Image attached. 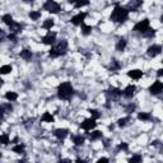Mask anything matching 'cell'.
<instances>
[{
	"instance_id": "1",
	"label": "cell",
	"mask_w": 163,
	"mask_h": 163,
	"mask_svg": "<svg viewBox=\"0 0 163 163\" xmlns=\"http://www.w3.org/2000/svg\"><path fill=\"white\" fill-rule=\"evenodd\" d=\"M127 18H129V9H126L124 7H120V5L115 7V9L112 10L111 17H110V19L115 23H124L127 20Z\"/></svg>"
},
{
	"instance_id": "2",
	"label": "cell",
	"mask_w": 163,
	"mask_h": 163,
	"mask_svg": "<svg viewBox=\"0 0 163 163\" xmlns=\"http://www.w3.org/2000/svg\"><path fill=\"white\" fill-rule=\"evenodd\" d=\"M74 94V89H73V85L70 82H64V83L59 84L57 87V97L60 100H64V101H68L70 100Z\"/></svg>"
},
{
	"instance_id": "3",
	"label": "cell",
	"mask_w": 163,
	"mask_h": 163,
	"mask_svg": "<svg viewBox=\"0 0 163 163\" xmlns=\"http://www.w3.org/2000/svg\"><path fill=\"white\" fill-rule=\"evenodd\" d=\"M68 51V41L66 40H61L57 42V45H52L49 51V55L51 57H60L64 56Z\"/></svg>"
},
{
	"instance_id": "4",
	"label": "cell",
	"mask_w": 163,
	"mask_h": 163,
	"mask_svg": "<svg viewBox=\"0 0 163 163\" xmlns=\"http://www.w3.org/2000/svg\"><path fill=\"white\" fill-rule=\"evenodd\" d=\"M44 10L51 13V14H57L60 12V5L55 0H46L44 4Z\"/></svg>"
},
{
	"instance_id": "5",
	"label": "cell",
	"mask_w": 163,
	"mask_h": 163,
	"mask_svg": "<svg viewBox=\"0 0 163 163\" xmlns=\"http://www.w3.org/2000/svg\"><path fill=\"white\" fill-rule=\"evenodd\" d=\"M148 28H151V22H149V19H143L140 20V22H138L135 25H134V31L139 32V33H144L148 31Z\"/></svg>"
},
{
	"instance_id": "6",
	"label": "cell",
	"mask_w": 163,
	"mask_h": 163,
	"mask_svg": "<svg viewBox=\"0 0 163 163\" xmlns=\"http://www.w3.org/2000/svg\"><path fill=\"white\" fill-rule=\"evenodd\" d=\"M82 129L83 130H85V131H91V130H93L94 127L97 126V122H96V119H93V117H91V119H85L83 122H82Z\"/></svg>"
},
{
	"instance_id": "7",
	"label": "cell",
	"mask_w": 163,
	"mask_h": 163,
	"mask_svg": "<svg viewBox=\"0 0 163 163\" xmlns=\"http://www.w3.org/2000/svg\"><path fill=\"white\" fill-rule=\"evenodd\" d=\"M55 42H56V33H55V32H51V31L47 32V35L44 36V38H42V44H44V45L52 46Z\"/></svg>"
},
{
	"instance_id": "8",
	"label": "cell",
	"mask_w": 163,
	"mask_h": 163,
	"mask_svg": "<svg viewBox=\"0 0 163 163\" xmlns=\"http://www.w3.org/2000/svg\"><path fill=\"white\" fill-rule=\"evenodd\" d=\"M85 18H87V13L80 12V13H78L76 15L73 17V18L70 19V22H71L73 24H74V25H80L82 23H84Z\"/></svg>"
},
{
	"instance_id": "9",
	"label": "cell",
	"mask_w": 163,
	"mask_h": 163,
	"mask_svg": "<svg viewBox=\"0 0 163 163\" xmlns=\"http://www.w3.org/2000/svg\"><path fill=\"white\" fill-rule=\"evenodd\" d=\"M162 91H163V83L161 80H156L151 87H149V92L152 94H154V96H156V94H159Z\"/></svg>"
},
{
	"instance_id": "10",
	"label": "cell",
	"mask_w": 163,
	"mask_h": 163,
	"mask_svg": "<svg viewBox=\"0 0 163 163\" xmlns=\"http://www.w3.org/2000/svg\"><path fill=\"white\" fill-rule=\"evenodd\" d=\"M161 52H162V47L159 45H152V46H149L147 50V54L151 57H156L158 55H161Z\"/></svg>"
},
{
	"instance_id": "11",
	"label": "cell",
	"mask_w": 163,
	"mask_h": 163,
	"mask_svg": "<svg viewBox=\"0 0 163 163\" xmlns=\"http://www.w3.org/2000/svg\"><path fill=\"white\" fill-rule=\"evenodd\" d=\"M135 91H136V87L134 84H129L127 87L122 91V96L125 98H132L135 94Z\"/></svg>"
},
{
	"instance_id": "12",
	"label": "cell",
	"mask_w": 163,
	"mask_h": 163,
	"mask_svg": "<svg viewBox=\"0 0 163 163\" xmlns=\"http://www.w3.org/2000/svg\"><path fill=\"white\" fill-rule=\"evenodd\" d=\"M54 135L56 136L57 139L63 140V139H65L66 136L69 135V130H68V129H64V127H60V129H56V130L54 131Z\"/></svg>"
},
{
	"instance_id": "13",
	"label": "cell",
	"mask_w": 163,
	"mask_h": 163,
	"mask_svg": "<svg viewBox=\"0 0 163 163\" xmlns=\"http://www.w3.org/2000/svg\"><path fill=\"white\" fill-rule=\"evenodd\" d=\"M127 76L134 80H139L141 76H143V71L139 70V69H131L127 71Z\"/></svg>"
},
{
	"instance_id": "14",
	"label": "cell",
	"mask_w": 163,
	"mask_h": 163,
	"mask_svg": "<svg viewBox=\"0 0 163 163\" xmlns=\"http://www.w3.org/2000/svg\"><path fill=\"white\" fill-rule=\"evenodd\" d=\"M9 29H10V33H14V35H18V33L22 32V25H20V23L13 22V23L9 25Z\"/></svg>"
},
{
	"instance_id": "15",
	"label": "cell",
	"mask_w": 163,
	"mask_h": 163,
	"mask_svg": "<svg viewBox=\"0 0 163 163\" xmlns=\"http://www.w3.org/2000/svg\"><path fill=\"white\" fill-rule=\"evenodd\" d=\"M141 5H143V0H131V1L129 3L127 7H129V9H130V10L134 12L135 9H138V8L141 7ZM130 10H129V12H130Z\"/></svg>"
},
{
	"instance_id": "16",
	"label": "cell",
	"mask_w": 163,
	"mask_h": 163,
	"mask_svg": "<svg viewBox=\"0 0 163 163\" xmlns=\"http://www.w3.org/2000/svg\"><path fill=\"white\" fill-rule=\"evenodd\" d=\"M107 93L110 94V96H112V97H120V96H122V91L120 88H116V87H111L108 91H107Z\"/></svg>"
},
{
	"instance_id": "17",
	"label": "cell",
	"mask_w": 163,
	"mask_h": 163,
	"mask_svg": "<svg viewBox=\"0 0 163 163\" xmlns=\"http://www.w3.org/2000/svg\"><path fill=\"white\" fill-rule=\"evenodd\" d=\"M19 55H20V57H22L23 60H25V61H28V60L32 59V52L28 49H23L22 51H20Z\"/></svg>"
},
{
	"instance_id": "18",
	"label": "cell",
	"mask_w": 163,
	"mask_h": 163,
	"mask_svg": "<svg viewBox=\"0 0 163 163\" xmlns=\"http://www.w3.org/2000/svg\"><path fill=\"white\" fill-rule=\"evenodd\" d=\"M126 45H127V41L125 40V38H120V40L117 41V44H116V50L117 51H124L126 49Z\"/></svg>"
},
{
	"instance_id": "19",
	"label": "cell",
	"mask_w": 163,
	"mask_h": 163,
	"mask_svg": "<svg viewBox=\"0 0 163 163\" xmlns=\"http://www.w3.org/2000/svg\"><path fill=\"white\" fill-rule=\"evenodd\" d=\"M73 143H74L76 147H82L84 144V136L82 135H74L73 136Z\"/></svg>"
},
{
	"instance_id": "20",
	"label": "cell",
	"mask_w": 163,
	"mask_h": 163,
	"mask_svg": "<svg viewBox=\"0 0 163 163\" xmlns=\"http://www.w3.org/2000/svg\"><path fill=\"white\" fill-rule=\"evenodd\" d=\"M41 121H44V122H54L55 117H54V115H51V112H45L44 115H42V117H41Z\"/></svg>"
},
{
	"instance_id": "21",
	"label": "cell",
	"mask_w": 163,
	"mask_h": 163,
	"mask_svg": "<svg viewBox=\"0 0 163 163\" xmlns=\"http://www.w3.org/2000/svg\"><path fill=\"white\" fill-rule=\"evenodd\" d=\"M4 97H5V100H8L9 102H13V101H17V100H18V94H17L15 92H10V91L7 92Z\"/></svg>"
},
{
	"instance_id": "22",
	"label": "cell",
	"mask_w": 163,
	"mask_h": 163,
	"mask_svg": "<svg viewBox=\"0 0 163 163\" xmlns=\"http://www.w3.org/2000/svg\"><path fill=\"white\" fill-rule=\"evenodd\" d=\"M80 27H82V35H84V36H88L92 31V25H88L85 23H82Z\"/></svg>"
},
{
	"instance_id": "23",
	"label": "cell",
	"mask_w": 163,
	"mask_h": 163,
	"mask_svg": "<svg viewBox=\"0 0 163 163\" xmlns=\"http://www.w3.org/2000/svg\"><path fill=\"white\" fill-rule=\"evenodd\" d=\"M12 70H13V66L12 65H3V66H0V74H1V75L9 74V73H12Z\"/></svg>"
},
{
	"instance_id": "24",
	"label": "cell",
	"mask_w": 163,
	"mask_h": 163,
	"mask_svg": "<svg viewBox=\"0 0 163 163\" xmlns=\"http://www.w3.org/2000/svg\"><path fill=\"white\" fill-rule=\"evenodd\" d=\"M54 24H55V22H54V19H51V18H49V19H46L44 23H42V28H45V29H51L54 27Z\"/></svg>"
},
{
	"instance_id": "25",
	"label": "cell",
	"mask_w": 163,
	"mask_h": 163,
	"mask_svg": "<svg viewBox=\"0 0 163 163\" xmlns=\"http://www.w3.org/2000/svg\"><path fill=\"white\" fill-rule=\"evenodd\" d=\"M24 149H25L24 144H18V145H14V147H13V152L17 153V154H23Z\"/></svg>"
},
{
	"instance_id": "26",
	"label": "cell",
	"mask_w": 163,
	"mask_h": 163,
	"mask_svg": "<svg viewBox=\"0 0 163 163\" xmlns=\"http://www.w3.org/2000/svg\"><path fill=\"white\" fill-rule=\"evenodd\" d=\"M138 119L140 120V121H148V120L152 119V116H151V114H148V112H139Z\"/></svg>"
},
{
	"instance_id": "27",
	"label": "cell",
	"mask_w": 163,
	"mask_h": 163,
	"mask_svg": "<svg viewBox=\"0 0 163 163\" xmlns=\"http://www.w3.org/2000/svg\"><path fill=\"white\" fill-rule=\"evenodd\" d=\"M29 18H31L32 20H38L41 18V12L38 10H31L29 12Z\"/></svg>"
},
{
	"instance_id": "28",
	"label": "cell",
	"mask_w": 163,
	"mask_h": 163,
	"mask_svg": "<svg viewBox=\"0 0 163 163\" xmlns=\"http://www.w3.org/2000/svg\"><path fill=\"white\" fill-rule=\"evenodd\" d=\"M1 20L4 23H5L7 25H10L13 22H14V20H13V17L10 15V14H4L3 17H1Z\"/></svg>"
},
{
	"instance_id": "29",
	"label": "cell",
	"mask_w": 163,
	"mask_h": 163,
	"mask_svg": "<svg viewBox=\"0 0 163 163\" xmlns=\"http://www.w3.org/2000/svg\"><path fill=\"white\" fill-rule=\"evenodd\" d=\"M101 138H102V131H100V130L92 131L91 136H89V139H91V140H98V139H101Z\"/></svg>"
},
{
	"instance_id": "30",
	"label": "cell",
	"mask_w": 163,
	"mask_h": 163,
	"mask_svg": "<svg viewBox=\"0 0 163 163\" xmlns=\"http://www.w3.org/2000/svg\"><path fill=\"white\" fill-rule=\"evenodd\" d=\"M10 143V138H9V135L8 134H1L0 135V144H3V145H8Z\"/></svg>"
},
{
	"instance_id": "31",
	"label": "cell",
	"mask_w": 163,
	"mask_h": 163,
	"mask_svg": "<svg viewBox=\"0 0 163 163\" xmlns=\"http://www.w3.org/2000/svg\"><path fill=\"white\" fill-rule=\"evenodd\" d=\"M89 5V0H78L76 3H74V7L76 9H79V8H83V7H87Z\"/></svg>"
},
{
	"instance_id": "32",
	"label": "cell",
	"mask_w": 163,
	"mask_h": 163,
	"mask_svg": "<svg viewBox=\"0 0 163 163\" xmlns=\"http://www.w3.org/2000/svg\"><path fill=\"white\" fill-rule=\"evenodd\" d=\"M0 108H1V111L4 114H9L13 110V107H12L10 103H4V105H0Z\"/></svg>"
},
{
	"instance_id": "33",
	"label": "cell",
	"mask_w": 163,
	"mask_h": 163,
	"mask_svg": "<svg viewBox=\"0 0 163 163\" xmlns=\"http://www.w3.org/2000/svg\"><path fill=\"white\" fill-rule=\"evenodd\" d=\"M130 121V117H122V119H119L117 120V125L120 127H124V126H126V124Z\"/></svg>"
},
{
	"instance_id": "34",
	"label": "cell",
	"mask_w": 163,
	"mask_h": 163,
	"mask_svg": "<svg viewBox=\"0 0 163 163\" xmlns=\"http://www.w3.org/2000/svg\"><path fill=\"white\" fill-rule=\"evenodd\" d=\"M88 112L91 114V117H93V119H100L101 117V114H100V111L98 110H94V108H91V110H88Z\"/></svg>"
},
{
	"instance_id": "35",
	"label": "cell",
	"mask_w": 163,
	"mask_h": 163,
	"mask_svg": "<svg viewBox=\"0 0 163 163\" xmlns=\"http://www.w3.org/2000/svg\"><path fill=\"white\" fill-rule=\"evenodd\" d=\"M129 162L130 163H139V162H141V156L140 154H135V156H132L130 159H129Z\"/></svg>"
},
{
	"instance_id": "36",
	"label": "cell",
	"mask_w": 163,
	"mask_h": 163,
	"mask_svg": "<svg viewBox=\"0 0 163 163\" xmlns=\"http://www.w3.org/2000/svg\"><path fill=\"white\" fill-rule=\"evenodd\" d=\"M110 68H111V70H117V69H120V64L116 61V60H114Z\"/></svg>"
},
{
	"instance_id": "37",
	"label": "cell",
	"mask_w": 163,
	"mask_h": 163,
	"mask_svg": "<svg viewBox=\"0 0 163 163\" xmlns=\"http://www.w3.org/2000/svg\"><path fill=\"white\" fill-rule=\"evenodd\" d=\"M143 35H144V36H147V37H153L154 35H156V32H154V29L148 28V31H147V32H144Z\"/></svg>"
},
{
	"instance_id": "38",
	"label": "cell",
	"mask_w": 163,
	"mask_h": 163,
	"mask_svg": "<svg viewBox=\"0 0 163 163\" xmlns=\"http://www.w3.org/2000/svg\"><path fill=\"white\" fill-rule=\"evenodd\" d=\"M127 148H129V145L126 143H120L119 147H117L119 151H127Z\"/></svg>"
},
{
	"instance_id": "39",
	"label": "cell",
	"mask_w": 163,
	"mask_h": 163,
	"mask_svg": "<svg viewBox=\"0 0 163 163\" xmlns=\"http://www.w3.org/2000/svg\"><path fill=\"white\" fill-rule=\"evenodd\" d=\"M8 38H9L10 41H13V42H15L17 41V35H14V33H9V35H8Z\"/></svg>"
},
{
	"instance_id": "40",
	"label": "cell",
	"mask_w": 163,
	"mask_h": 163,
	"mask_svg": "<svg viewBox=\"0 0 163 163\" xmlns=\"http://www.w3.org/2000/svg\"><path fill=\"white\" fill-rule=\"evenodd\" d=\"M4 115H5V114H4L1 111V108H0V124H1V121L4 120Z\"/></svg>"
},
{
	"instance_id": "41",
	"label": "cell",
	"mask_w": 163,
	"mask_h": 163,
	"mask_svg": "<svg viewBox=\"0 0 163 163\" xmlns=\"http://www.w3.org/2000/svg\"><path fill=\"white\" fill-rule=\"evenodd\" d=\"M98 163H102V162H108V158H100V159L97 161Z\"/></svg>"
},
{
	"instance_id": "42",
	"label": "cell",
	"mask_w": 163,
	"mask_h": 163,
	"mask_svg": "<svg viewBox=\"0 0 163 163\" xmlns=\"http://www.w3.org/2000/svg\"><path fill=\"white\" fill-rule=\"evenodd\" d=\"M157 75H158V76H162V75H163V69L157 70Z\"/></svg>"
},
{
	"instance_id": "43",
	"label": "cell",
	"mask_w": 163,
	"mask_h": 163,
	"mask_svg": "<svg viewBox=\"0 0 163 163\" xmlns=\"http://www.w3.org/2000/svg\"><path fill=\"white\" fill-rule=\"evenodd\" d=\"M3 37H4V32H3V29L0 28V41L3 40Z\"/></svg>"
},
{
	"instance_id": "44",
	"label": "cell",
	"mask_w": 163,
	"mask_h": 163,
	"mask_svg": "<svg viewBox=\"0 0 163 163\" xmlns=\"http://www.w3.org/2000/svg\"><path fill=\"white\" fill-rule=\"evenodd\" d=\"M3 84H4V80H3V78H1V76H0V87H1Z\"/></svg>"
},
{
	"instance_id": "45",
	"label": "cell",
	"mask_w": 163,
	"mask_h": 163,
	"mask_svg": "<svg viewBox=\"0 0 163 163\" xmlns=\"http://www.w3.org/2000/svg\"><path fill=\"white\" fill-rule=\"evenodd\" d=\"M76 1H78V0H69L70 4H74V3H76Z\"/></svg>"
},
{
	"instance_id": "46",
	"label": "cell",
	"mask_w": 163,
	"mask_h": 163,
	"mask_svg": "<svg viewBox=\"0 0 163 163\" xmlns=\"http://www.w3.org/2000/svg\"><path fill=\"white\" fill-rule=\"evenodd\" d=\"M24 3H33V0H23Z\"/></svg>"
},
{
	"instance_id": "47",
	"label": "cell",
	"mask_w": 163,
	"mask_h": 163,
	"mask_svg": "<svg viewBox=\"0 0 163 163\" xmlns=\"http://www.w3.org/2000/svg\"><path fill=\"white\" fill-rule=\"evenodd\" d=\"M0 157H1V153H0Z\"/></svg>"
}]
</instances>
